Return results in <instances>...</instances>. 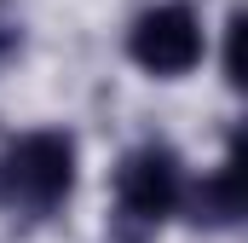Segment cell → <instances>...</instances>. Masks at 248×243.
<instances>
[{"label":"cell","instance_id":"1","mask_svg":"<svg viewBox=\"0 0 248 243\" xmlns=\"http://www.w3.org/2000/svg\"><path fill=\"white\" fill-rule=\"evenodd\" d=\"M75 191V139L69 133H23L0 156V203L23 214H52Z\"/></svg>","mask_w":248,"mask_h":243},{"label":"cell","instance_id":"2","mask_svg":"<svg viewBox=\"0 0 248 243\" xmlns=\"http://www.w3.org/2000/svg\"><path fill=\"white\" fill-rule=\"evenodd\" d=\"M116 203H122V220L133 226H162L179 203H185V168L168 145H139L116 168Z\"/></svg>","mask_w":248,"mask_h":243},{"label":"cell","instance_id":"3","mask_svg":"<svg viewBox=\"0 0 248 243\" xmlns=\"http://www.w3.org/2000/svg\"><path fill=\"white\" fill-rule=\"evenodd\" d=\"M127 52H133L139 69H150V75H185L202 58V23H196L190 6L168 0V6H156V12H144L133 23Z\"/></svg>","mask_w":248,"mask_h":243},{"label":"cell","instance_id":"4","mask_svg":"<svg viewBox=\"0 0 248 243\" xmlns=\"http://www.w3.org/2000/svg\"><path fill=\"white\" fill-rule=\"evenodd\" d=\"M243 139H231L225 162L208 174V180L190 191V220H208V226H237L243 220Z\"/></svg>","mask_w":248,"mask_h":243},{"label":"cell","instance_id":"5","mask_svg":"<svg viewBox=\"0 0 248 243\" xmlns=\"http://www.w3.org/2000/svg\"><path fill=\"white\" fill-rule=\"evenodd\" d=\"M243 12H231V23H225V81L231 87H243Z\"/></svg>","mask_w":248,"mask_h":243},{"label":"cell","instance_id":"6","mask_svg":"<svg viewBox=\"0 0 248 243\" xmlns=\"http://www.w3.org/2000/svg\"><path fill=\"white\" fill-rule=\"evenodd\" d=\"M17 41H23V29H17V17H12V0H0V64L17 52Z\"/></svg>","mask_w":248,"mask_h":243}]
</instances>
